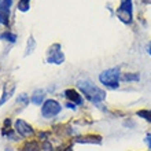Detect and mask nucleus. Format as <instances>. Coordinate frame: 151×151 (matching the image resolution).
<instances>
[{"label": "nucleus", "instance_id": "21", "mask_svg": "<svg viewBox=\"0 0 151 151\" xmlns=\"http://www.w3.org/2000/svg\"><path fill=\"white\" fill-rule=\"evenodd\" d=\"M66 106H68L69 109H73V110H76V106H74V103H72V102H70V103H68V104H66Z\"/></svg>", "mask_w": 151, "mask_h": 151}, {"label": "nucleus", "instance_id": "16", "mask_svg": "<svg viewBox=\"0 0 151 151\" xmlns=\"http://www.w3.org/2000/svg\"><path fill=\"white\" fill-rule=\"evenodd\" d=\"M122 80L124 81H139L140 76L137 73H128V74L122 76Z\"/></svg>", "mask_w": 151, "mask_h": 151}, {"label": "nucleus", "instance_id": "2", "mask_svg": "<svg viewBox=\"0 0 151 151\" xmlns=\"http://www.w3.org/2000/svg\"><path fill=\"white\" fill-rule=\"evenodd\" d=\"M119 69L118 68H111L107 69L99 74V81L103 84L104 87L111 88V89H117L119 87Z\"/></svg>", "mask_w": 151, "mask_h": 151}, {"label": "nucleus", "instance_id": "8", "mask_svg": "<svg viewBox=\"0 0 151 151\" xmlns=\"http://www.w3.org/2000/svg\"><path fill=\"white\" fill-rule=\"evenodd\" d=\"M76 143H91V144H100L102 143V136L99 135H87L84 137H77Z\"/></svg>", "mask_w": 151, "mask_h": 151}, {"label": "nucleus", "instance_id": "18", "mask_svg": "<svg viewBox=\"0 0 151 151\" xmlns=\"http://www.w3.org/2000/svg\"><path fill=\"white\" fill-rule=\"evenodd\" d=\"M18 102H19V103H24V104L28 103L29 99H28V96H26V93H21V95L18 96Z\"/></svg>", "mask_w": 151, "mask_h": 151}, {"label": "nucleus", "instance_id": "23", "mask_svg": "<svg viewBox=\"0 0 151 151\" xmlns=\"http://www.w3.org/2000/svg\"><path fill=\"white\" fill-rule=\"evenodd\" d=\"M4 1H6V0H0V4H1V3H4Z\"/></svg>", "mask_w": 151, "mask_h": 151}, {"label": "nucleus", "instance_id": "4", "mask_svg": "<svg viewBox=\"0 0 151 151\" xmlns=\"http://www.w3.org/2000/svg\"><path fill=\"white\" fill-rule=\"evenodd\" d=\"M60 110H62V106L54 99H48L41 104V114L45 118L55 117V115H58L60 113Z\"/></svg>", "mask_w": 151, "mask_h": 151}, {"label": "nucleus", "instance_id": "7", "mask_svg": "<svg viewBox=\"0 0 151 151\" xmlns=\"http://www.w3.org/2000/svg\"><path fill=\"white\" fill-rule=\"evenodd\" d=\"M63 95L66 96V99H69L72 103L74 104H83V96L80 95L78 92L76 91V89H66L63 92Z\"/></svg>", "mask_w": 151, "mask_h": 151}, {"label": "nucleus", "instance_id": "22", "mask_svg": "<svg viewBox=\"0 0 151 151\" xmlns=\"http://www.w3.org/2000/svg\"><path fill=\"white\" fill-rule=\"evenodd\" d=\"M147 52H148V54H150V55H151V43L148 44V47H147Z\"/></svg>", "mask_w": 151, "mask_h": 151}, {"label": "nucleus", "instance_id": "9", "mask_svg": "<svg viewBox=\"0 0 151 151\" xmlns=\"http://www.w3.org/2000/svg\"><path fill=\"white\" fill-rule=\"evenodd\" d=\"M44 98H45V93H44L43 89H37L32 95V103L36 104V106H40V104L44 103Z\"/></svg>", "mask_w": 151, "mask_h": 151}, {"label": "nucleus", "instance_id": "14", "mask_svg": "<svg viewBox=\"0 0 151 151\" xmlns=\"http://www.w3.org/2000/svg\"><path fill=\"white\" fill-rule=\"evenodd\" d=\"M136 114H137V117L146 119L147 122L151 124V110H147V109H146V110H139Z\"/></svg>", "mask_w": 151, "mask_h": 151}, {"label": "nucleus", "instance_id": "19", "mask_svg": "<svg viewBox=\"0 0 151 151\" xmlns=\"http://www.w3.org/2000/svg\"><path fill=\"white\" fill-rule=\"evenodd\" d=\"M43 148H44L45 151H52V146L48 143V142H45V143L43 144Z\"/></svg>", "mask_w": 151, "mask_h": 151}, {"label": "nucleus", "instance_id": "15", "mask_svg": "<svg viewBox=\"0 0 151 151\" xmlns=\"http://www.w3.org/2000/svg\"><path fill=\"white\" fill-rule=\"evenodd\" d=\"M30 7V0H19V3H18V10L22 12H26Z\"/></svg>", "mask_w": 151, "mask_h": 151}, {"label": "nucleus", "instance_id": "12", "mask_svg": "<svg viewBox=\"0 0 151 151\" xmlns=\"http://www.w3.org/2000/svg\"><path fill=\"white\" fill-rule=\"evenodd\" d=\"M21 151H40V146L36 142H28L24 144V147L21 148Z\"/></svg>", "mask_w": 151, "mask_h": 151}, {"label": "nucleus", "instance_id": "20", "mask_svg": "<svg viewBox=\"0 0 151 151\" xmlns=\"http://www.w3.org/2000/svg\"><path fill=\"white\" fill-rule=\"evenodd\" d=\"M144 142H146V144L148 146V148H151V135H147V136H146Z\"/></svg>", "mask_w": 151, "mask_h": 151}, {"label": "nucleus", "instance_id": "13", "mask_svg": "<svg viewBox=\"0 0 151 151\" xmlns=\"http://www.w3.org/2000/svg\"><path fill=\"white\" fill-rule=\"evenodd\" d=\"M0 39L6 40V41H8V43H15L17 41V35H14V33H11V32H4V33L0 35Z\"/></svg>", "mask_w": 151, "mask_h": 151}, {"label": "nucleus", "instance_id": "11", "mask_svg": "<svg viewBox=\"0 0 151 151\" xmlns=\"http://www.w3.org/2000/svg\"><path fill=\"white\" fill-rule=\"evenodd\" d=\"M8 18H10V8L0 7V24L1 25H8Z\"/></svg>", "mask_w": 151, "mask_h": 151}, {"label": "nucleus", "instance_id": "17", "mask_svg": "<svg viewBox=\"0 0 151 151\" xmlns=\"http://www.w3.org/2000/svg\"><path fill=\"white\" fill-rule=\"evenodd\" d=\"M35 45H36V43H35V40H33V37L30 36V39H29V41H28V50H26V55L28 54H30V52L33 51V48H35Z\"/></svg>", "mask_w": 151, "mask_h": 151}, {"label": "nucleus", "instance_id": "6", "mask_svg": "<svg viewBox=\"0 0 151 151\" xmlns=\"http://www.w3.org/2000/svg\"><path fill=\"white\" fill-rule=\"evenodd\" d=\"M15 131L19 133L22 137H28V136H32L35 133L33 128L29 125L26 121L24 119H17L15 121Z\"/></svg>", "mask_w": 151, "mask_h": 151}, {"label": "nucleus", "instance_id": "3", "mask_svg": "<svg viewBox=\"0 0 151 151\" xmlns=\"http://www.w3.org/2000/svg\"><path fill=\"white\" fill-rule=\"evenodd\" d=\"M117 17L124 24H131L133 18V7H132V0H121L119 7L115 11Z\"/></svg>", "mask_w": 151, "mask_h": 151}, {"label": "nucleus", "instance_id": "10", "mask_svg": "<svg viewBox=\"0 0 151 151\" xmlns=\"http://www.w3.org/2000/svg\"><path fill=\"white\" fill-rule=\"evenodd\" d=\"M14 91H15V87H14V85H11L8 91H7V87H4L3 95H1V99H0V106H3V104L6 103V102H7L10 98H11V95L14 93Z\"/></svg>", "mask_w": 151, "mask_h": 151}, {"label": "nucleus", "instance_id": "5", "mask_svg": "<svg viewBox=\"0 0 151 151\" xmlns=\"http://www.w3.org/2000/svg\"><path fill=\"white\" fill-rule=\"evenodd\" d=\"M47 62L54 65H62L65 62V55L62 52L60 44H54V45L50 47L48 55H47Z\"/></svg>", "mask_w": 151, "mask_h": 151}, {"label": "nucleus", "instance_id": "1", "mask_svg": "<svg viewBox=\"0 0 151 151\" xmlns=\"http://www.w3.org/2000/svg\"><path fill=\"white\" fill-rule=\"evenodd\" d=\"M77 87L81 92H83L85 98H87L89 102L92 103H100V102H103L106 99V91L103 89H100L99 87H96L95 84H92L91 81H87V80H84V81H78L77 83Z\"/></svg>", "mask_w": 151, "mask_h": 151}]
</instances>
